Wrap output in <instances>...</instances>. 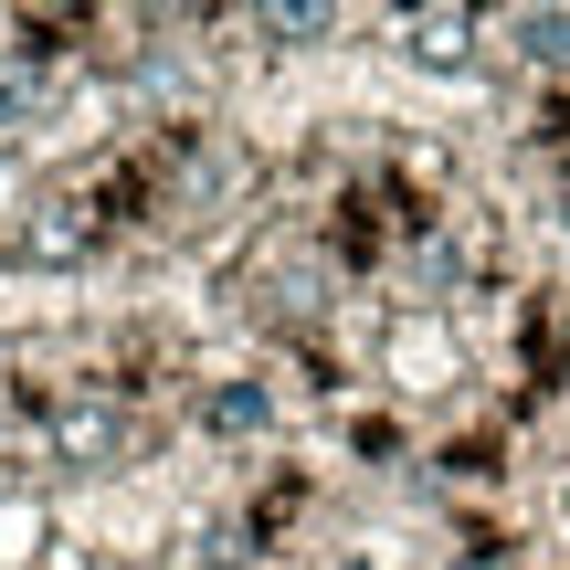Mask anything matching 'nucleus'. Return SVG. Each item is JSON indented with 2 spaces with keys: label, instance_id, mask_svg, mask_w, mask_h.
I'll return each instance as SVG.
<instances>
[{
  "label": "nucleus",
  "instance_id": "f257e3e1",
  "mask_svg": "<svg viewBox=\"0 0 570 570\" xmlns=\"http://www.w3.org/2000/svg\"><path fill=\"white\" fill-rule=\"evenodd\" d=\"M127 444H138V412H127V391H106V381L53 391V412H42V454H53V465L106 475V465H127Z\"/></svg>",
  "mask_w": 570,
  "mask_h": 570
},
{
  "label": "nucleus",
  "instance_id": "39448f33",
  "mask_svg": "<svg viewBox=\"0 0 570 570\" xmlns=\"http://www.w3.org/2000/svg\"><path fill=\"white\" fill-rule=\"evenodd\" d=\"M202 433H233V444L244 433H275V391L265 381H212L202 391Z\"/></svg>",
  "mask_w": 570,
  "mask_h": 570
},
{
  "label": "nucleus",
  "instance_id": "20e7f679",
  "mask_svg": "<svg viewBox=\"0 0 570 570\" xmlns=\"http://www.w3.org/2000/svg\"><path fill=\"white\" fill-rule=\"evenodd\" d=\"M42 117H53V63L42 53H0V148L32 138Z\"/></svg>",
  "mask_w": 570,
  "mask_h": 570
},
{
  "label": "nucleus",
  "instance_id": "7ed1b4c3",
  "mask_svg": "<svg viewBox=\"0 0 570 570\" xmlns=\"http://www.w3.org/2000/svg\"><path fill=\"white\" fill-rule=\"evenodd\" d=\"M402 63L412 75H475V11H412L402 21Z\"/></svg>",
  "mask_w": 570,
  "mask_h": 570
},
{
  "label": "nucleus",
  "instance_id": "423d86ee",
  "mask_svg": "<svg viewBox=\"0 0 570 570\" xmlns=\"http://www.w3.org/2000/svg\"><path fill=\"white\" fill-rule=\"evenodd\" d=\"M254 32L296 53V42H327V32H338V11H254Z\"/></svg>",
  "mask_w": 570,
  "mask_h": 570
},
{
  "label": "nucleus",
  "instance_id": "0eeeda50",
  "mask_svg": "<svg viewBox=\"0 0 570 570\" xmlns=\"http://www.w3.org/2000/svg\"><path fill=\"white\" fill-rule=\"evenodd\" d=\"M518 53H539V63L570 53V21H518Z\"/></svg>",
  "mask_w": 570,
  "mask_h": 570
},
{
  "label": "nucleus",
  "instance_id": "6e6552de",
  "mask_svg": "<svg viewBox=\"0 0 570 570\" xmlns=\"http://www.w3.org/2000/svg\"><path fill=\"white\" fill-rule=\"evenodd\" d=\"M560 518H570V487H560Z\"/></svg>",
  "mask_w": 570,
  "mask_h": 570
},
{
  "label": "nucleus",
  "instance_id": "f03ea898",
  "mask_svg": "<svg viewBox=\"0 0 570 570\" xmlns=\"http://www.w3.org/2000/svg\"><path fill=\"white\" fill-rule=\"evenodd\" d=\"M106 244V212L85 202V190H42V202H21V223H11V254L21 265H85V254Z\"/></svg>",
  "mask_w": 570,
  "mask_h": 570
},
{
  "label": "nucleus",
  "instance_id": "1a4fd4ad",
  "mask_svg": "<svg viewBox=\"0 0 570 570\" xmlns=\"http://www.w3.org/2000/svg\"><path fill=\"white\" fill-rule=\"evenodd\" d=\"M560 338H570V317H560Z\"/></svg>",
  "mask_w": 570,
  "mask_h": 570
}]
</instances>
